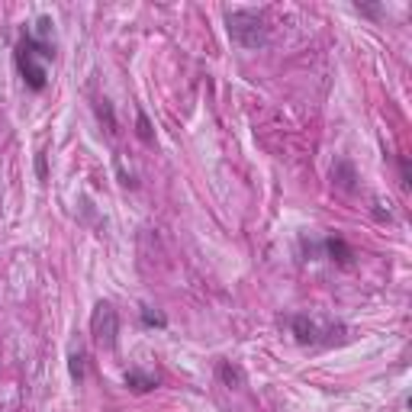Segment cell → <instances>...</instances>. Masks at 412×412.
<instances>
[{
    "label": "cell",
    "instance_id": "7a4b0ae2",
    "mask_svg": "<svg viewBox=\"0 0 412 412\" xmlns=\"http://www.w3.org/2000/svg\"><path fill=\"white\" fill-rule=\"evenodd\" d=\"M226 30L229 39L242 49H261L267 46V26L264 16L255 13V10H229L226 13Z\"/></svg>",
    "mask_w": 412,
    "mask_h": 412
},
{
    "label": "cell",
    "instance_id": "52a82bcc",
    "mask_svg": "<svg viewBox=\"0 0 412 412\" xmlns=\"http://www.w3.org/2000/svg\"><path fill=\"white\" fill-rule=\"evenodd\" d=\"M219 377L229 383V387H242V380H245V374L238 371V367H232L229 361H222V364H219Z\"/></svg>",
    "mask_w": 412,
    "mask_h": 412
},
{
    "label": "cell",
    "instance_id": "5b68a950",
    "mask_svg": "<svg viewBox=\"0 0 412 412\" xmlns=\"http://www.w3.org/2000/svg\"><path fill=\"white\" fill-rule=\"evenodd\" d=\"M126 387H129L132 393H148V390L158 387V377L146 374V371H139V367H132L129 374H126Z\"/></svg>",
    "mask_w": 412,
    "mask_h": 412
},
{
    "label": "cell",
    "instance_id": "30bf717a",
    "mask_svg": "<svg viewBox=\"0 0 412 412\" xmlns=\"http://www.w3.org/2000/svg\"><path fill=\"white\" fill-rule=\"evenodd\" d=\"M139 139H142V142H152V122H148V116L146 113H139Z\"/></svg>",
    "mask_w": 412,
    "mask_h": 412
},
{
    "label": "cell",
    "instance_id": "7c38bea8",
    "mask_svg": "<svg viewBox=\"0 0 412 412\" xmlns=\"http://www.w3.org/2000/svg\"><path fill=\"white\" fill-rule=\"evenodd\" d=\"M358 13H367V16H377V13H380V10H377V7H358Z\"/></svg>",
    "mask_w": 412,
    "mask_h": 412
},
{
    "label": "cell",
    "instance_id": "3957f363",
    "mask_svg": "<svg viewBox=\"0 0 412 412\" xmlns=\"http://www.w3.org/2000/svg\"><path fill=\"white\" fill-rule=\"evenodd\" d=\"M287 326L293 328L300 345H335L345 338V326L342 322H316L309 316H287Z\"/></svg>",
    "mask_w": 412,
    "mask_h": 412
},
{
    "label": "cell",
    "instance_id": "ba28073f",
    "mask_svg": "<svg viewBox=\"0 0 412 412\" xmlns=\"http://www.w3.org/2000/svg\"><path fill=\"white\" fill-rule=\"evenodd\" d=\"M142 322H146V326H155V328H165V326H168V319H165L158 309H152V306H142Z\"/></svg>",
    "mask_w": 412,
    "mask_h": 412
},
{
    "label": "cell",
    "instance_id": "9c48e42d",
    "mask_svg": "<svg viewBox=\"0 0 412 412\" xmlns=\"http://www.w3.org/2000/svg\"><path fill=\"white\" fill-rule=\"evenodd\" d=\"M71 377H75V380H84V354H81V352H71Z\"/></svg>",
    "mask_w": 412,
    "mask_h": 412
},
{
    "label": "cell",
    "instance_id": "8fae6325",
    "mask_svg": "<svg viewBox=\"0 0 412 412\" xmlns=\"http://www.w3.org/2000/svg\"><path fill=\"white\" fill-rule=\"evenodd\" d=\"M399 171H403V187H409V161H399Z\"/></svg>",
    "mask_w": 412,
    "mask_h": 412
},
{
    "label": "cell",
    "instance_id": "6da1fadb",
    "mask_svg": "<svg viewBox=\"0 0 412 412\" xmlns=\"http://www.w3.org/2000/svg\"><path fill=\"white\" fill-rule=\"evenodd\" d=\"M52 20L49 16H42L36 23V30L26 32L20 42H16V71L23 75L26 87L30 91H46L49 77H46V65L42 61H55V42H52Z\"/></svg>",
    "mask_w": 412,
    "mask_h": 412
},
{
    "label": "cell",
    "instance_id": "277c9868",
    "mask_svg": "<svg viewBox=\"0 0 412 412\" xmlns=\"http://www.w3.org/2000/svg\"><path fill=\"white\" fill-rule=\"evenodd\" d=\"M91 335H94V342L103 345V348H113V345H116V335H120V316H116L113 303L100 300V303L94 306V313H91Z\"/></svg>",
    "mask_w": 412,
    "mask_h": 412
},
{
    "label": "cell",
    "instance_id": "8992f818",
    "mask_svg": "<svg viewBox=\"0 0 412 412\" xmlns=\"http://www.w3.org/2000/svg\"><path fill=\"white\" fill-rule=\"evenodd\" d=\"M326 248H328V255H332V261H338V264H348V261L354 258L352 248H348V245H345L342 238H328Z\"/></svg>",
    "mask_w": 412,
    "mask_h": 412
}]
</instances>
